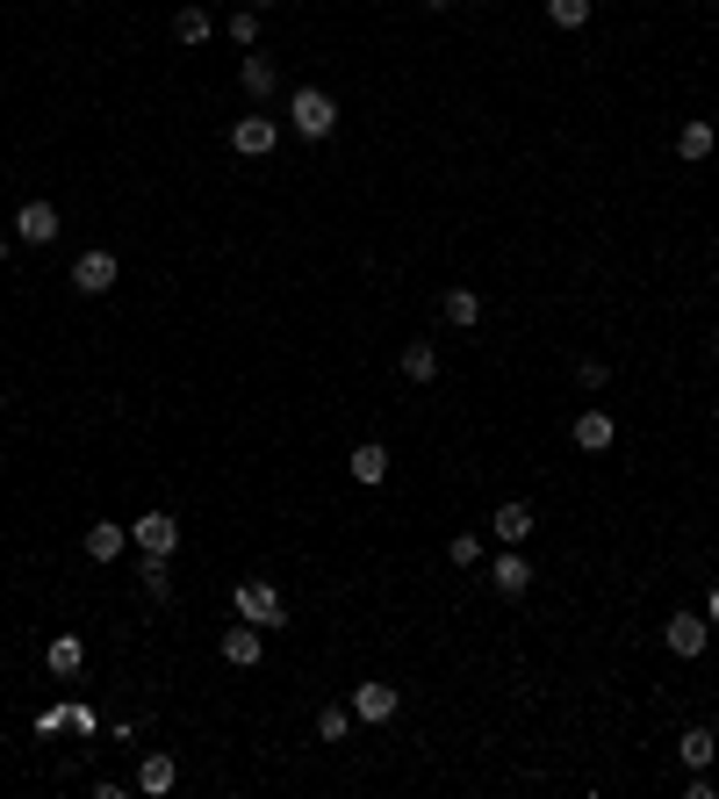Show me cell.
I'll return each mask as SVG.
<instances>
[{"label": "cell", "mask_w": 719, "mask_h": 799, "mask_svg": "<svg viewBox=\"0 0 719 799\" xmlns=\"http://www.w3.org/2000/svg\"><path fill=\"white\" fill-rule=\"evenodd\" d=\"M288 130H295V138H309V144L331 138V130H339V102H331L325 87H295L288 94Z\"/></svg>", "instance_id": "6da1fadb"}, {"label": "cell", "mask_w": 719, "mask_h": 799, "mask_svg": "<svg viewBox=\"0 0 719 799\" xmlns=\"http://www.w3.org/2000/svg\"><path fill=\"white\" fill-rule=\"evenodd\" d=\"M231 606H238V620H252V626H288V598H281V584H267V576H245L238 591H231Z\"/></svg>", "instance_id": "7a4b0ae2"}, {"label": "cell", "mask_w": 719, "mask_h": 799, "mask_svg": "<svg viewBox=\"0 0 719 799\" xmlns=\"http://www.w3.org/2000/svg\"><path fill=\"white\" fill-rule=\"evenodd\" d=\"M662 642H669V656H705V642H712V620L705 612H669V626H662Z\"/></svg>", "instance_id": "3957f363"}, {"label": "cell", "mask_w": 719, "mask_h": 799, "mask_svg": "<svg viewBox=\"0 0 719 799\" xmlns=\"http://www.w3.org/2000/svg\"><path fill=\"white\" fill-rule=\"evenodd\" d=\"M274 144H281V122L274 116H238V122H231V152H238V158H267Z\"/></svg>", "instance_id": "277c9868"}, {"label": "cell", "mask_w": 719, "mask_h": 799, "mask_svg": "<svg viewBox=\"0 0 719 799\" xmlns=\"http://www.w3.org/2000/svg\"><path fill=\"white\" fill-rule=\"evenodd\" d=\"M130 540H138L144 555H173L180 548V519L173 512H144V519H130Z\"/></svg>", "instance_id": "5b68a950"}, {"label": "cell", "mask_w": 719, "mask_h": 799, "mask_svg": "<svg viewBox=\"0 0 719 799\" xmlns=\"http://www.w3.org/2000/svg\"><path fill=\"white\" fill-rule=\"evenodd\" d=\"M116 274H122L116 252H80V267H72V289H80V296H108V289H116Z\"/></svg>", "instance_id": "8992f818"}, {"label": "cell", "mask_w": 719, "mask_h": 799, "mask_svg": "<svg viewBox=\"0 0 719 799\" xmlns=\"http://www.w3.org/2000/svg\"><path fill=\"white\" fill-rule=\"evenodd\" d=\"M490 584H497V598H526L532 591V562L518 555V548H504V555L490 562Z\"/></svg>", "instance_id": "52a82bcc"}, {"label": "cell", "mask_w": 719, "mask_h": 799, "mask_svg": "<svg viewBox=\"0 0 719 799\" xmlns=\"http://www.w3.org/2000/svg\"><path fill=\"white\" fill-rule=\"evenodd\" d=\"M568 439H576L582 454H604V447L618 439V425H612V411H598V403H590V411H582L576 425H568Z\"/></svg>", "instance_id": "ba28073f"}, {"label": "cell", "mask_w": 719, "mask_h": 799, "mask_svg": "<svg viewBox=\"0 0 719 799\" xmlns=\"http://www.w3.org/2000/svg\"><path fill=\"white\" fill-rule=\"evenodd\" d=\"M80 548H86V562H116L122 548H130V526H122V519H94Z\"/></svg>", "instance_id": "9c48e42d"}, {"label": "cell", "mask_w": 719, "mask_h": 799, "mask_svg": "<svg viewBox=\"0 0 719 799\" xmlns=\"http://www.w3.org/2000/svg\"><path fill=\"white\" fill-rule=\"evenodd\" d=\"M396 706H403V698H396V684H375V678H367V684H360V692H353V713H360V720H367V728H381V720H396Z\"/></svg>", "instance_id": "30bf717a"}, {"label": "cell", "mask_w": 719, "mask_h": 799, "mask_svg": "<svg viewBox=\"0 0 719 799\" xmlns=\"http://www.w3.org/2000/svg\"><path fill=\"white\" fill-rule=\"evenodd\" d=\"M15 238L22 245H51L58 238V209L51 202H22L15 209Z\"/></svg>", "instance_id": "8fae6325"}, {"label": "cell", "mask_w": 719, "mask_h": 799, "mask_svg": "<svg viewBox=\"0 0 719 799\" xmlns=\"http://www.w3.org/2000/svg\"><path fill=\"white\" fill-rule=\"evenodd\" d=\"M490 526H497V540H504V548H526V540H532V504H526V497L497 504V512H490Z\"/></svg>", "instance_id": "7c38bea8"}, {"label": "cell", "mask_w": 719, "mask_h": 799, "mask_svg": "<svg viewBox=\"0 0 719 799\" xmlns=\"http://www.w3.org/2000/svg\"><path fill=\"white\" fill-rule=\"evenodd\" d=\"M238 80H245V94H252V102H274V87H281L274 58H259V51H245V58H238Z\"/></svg>", "instance_id": "4fadbf2b"}, {"label": "cell", "mask_w": 719, "mask_h": 799, "mask_svg": "<svg viewBox=\"0 0 719 799\" xmlns=\"http://www.w3.org/2000/svg\"><path fill=\"white\" fill-rule=\"evenodd\" d=\"M259 656H267V642H259V626H252V620H238L231 634H223V662H238V670H252Z\"/></svg>", "instance_id": "5bb4252c"}, {"label": "cell", "mask_w": 719, "mask_h": 799, "mask_svg": "<svg viewBox=\"0 0 719 799\" xmlns=\"http://www.w3.org/2000/svg\"><path fill=\"white\" fill-rule=\"evenodd\" d=\"M439 317H446L453 331H475V325H482V296H475V289H446V296H439Z\"/></svg>", "instance_id": "9a60e30c"}, {"label": "cell", "mask_w": 719, "mask_h": 799, "mask_svg": "<svg viewBox=\"0 0 719 799\" xmlns=\"http://www.w3.org/2000/svg\"><path fill=\"white\" fill-rule=\"evenodd\" d=\"M345 469H353V483H367V490H375L381 475H389V447H381V439H360Z\"/></svg>", "instance_id": "2e32d148"}, {"label": "cell", "mask_w": 719, "mask_h": 799, "mask_svg": "<svg viewBox=\"0 0 719 799\" xmlns=\"http://www.w3.org/2000/svg\"><path fill=\"white\" fill-rule=\"evenodd\" d=\"M44 662H51V678H80L86 670V642L80 634H58V642L44 648Z\"/></svg>", "instance_id": "e0dca14e"}, {"label": "cell", "mask_w": 719, "mask_h": 799, "mask_svg": "<svg viewBox=\"0 0 719 799\" xmlns=\"http://www.w3.org/2000/svg\"><path fill=\"white\" fill-rule=\"evenodd\" d=\"M173 778H180V764H173V756H166V749H152V756H144V764H138V792H173Z\"/></svg>", "instance_id": "ac0fdd59"}, {"label": "cell", "mask_w": 719, "mask_h": 799, "mask_svg": "<svg viewBox=\"0 0 719 799\" xmlns=\"http://www.w3.org/2000/svg\"><path fill=\"white\" fill-rule=\"evenodd\" d=\"M676 158H691V166L712 158V122H705V116H691L684 130H676Z\"/></svg>", "instance_id": "d6986e66"}, {"label": "cell", "mask_w": 719, "mask_h": 799, "mask_svg": "<svg viewBox=\"0 0 719 799\" xmlns=\"http://www.w3.org/2000/svg\"><path fill=\"white\" fill-rule=\"evenodd\" d=\"M173 36H180V44H209V36H216V15H209V8H180V15H173Z\"/></svg>", "instance_id": "ffe728a7"}, {"label": "cell", "mask_w": 719, "mask_h": 799, "mask_svg": "<svg viewBox=\"0 0 719 799\" xmlns=\"http://www.w3.org/2000/svg\"><path fill=\"white\" fill-rule=\"evenodd\" d=\"M676 756H684L691 771H705V764H712V756H719V735H712V728H684V742H676Z\"/></svg>", "instance_id": "44dd1931"}, {"label": "cell", "mask_w": 719, "mask_h": 799, "mask_svg": "<svg viewBox=\"0 0 719 799\" xmlns=\"http://www.w3.org/2000/svg\"><path fill=\"white\" fill-rule=\"evenodd\" d=\"M138 584H144V598H173V569H166V555H144V562H138Z\"/></svg>", "instance_id": "7402d4cb"}, {"label": "cell", "mask_w": 719, "mask_h": 799, "mask_svg": "<svg viewBox=\"0 0 719 799\" xmlns=\"http://www.w3.org/2000/svg\"><path fill=\"white\" fill-rule=\"evenodd\" d=\"M403 375H411V383H432V375H439V353H432L425 339H417V346H403Z\"/></svg>", "instance_id": "603a6c76"}, {"label": "cell", "mask_w": 719, "mask_h": 799, "mask_svg": "<svg viewBox=\"0 0 719 799\" xmlns=\"http://www.w3.org/2000/svg\"><path fill=\"white\" fill-rule=\"evenodd\" d=\"M345 728H353V706H325L317 713V742H345Z\"/></svg>", "instance_id": "cb8c5ba5"}, {"label": "cell", "mask_w": 719, "mask_h": 799, "mask_svg": "<svg viewBox=\"0 0 719 799\" xmlns=\"http://www.w3.org/2000/svg\"><path fill=\"white\" fill-rule=\"evenodd\" d=\"M446 562H453V569H482V533H453Z\"/></svg>", "instance_id": "d4e9b609"}, {"label": "cell", "mask_w": 719, "mask_h": 799, "mask_svg": "<svg viewBox=\"0 0 719 799\" xmlns=\"http://www.w3.org/2000/svg\"><path fill=\"white\" fill-rule=\"evenodd\" d=\"M547 15L562 22V30H582V22H590V0H547Z\"/></svg>", "instance_id": "484cf974"}, {"label": "cell", "mask_w": 719, "mask_h": 799, "mask_svg": "<svg viewBox=\"0 0 719 799\" xmlns=\"http://www.w3.org/2000/svg\"><path fill=\"white\" fill-rule=\"evenodd\" d=\"M231 36H238V51H252L259 44V8H238V15H231Z\"/></svg>", "instance_id": "4316f807"}, {"label": "cell", "mask_w": 719, "mask_h": 799, "mask_svg": "<svg viewBox=\"0 0 719 799\" xmlns=\"http://www.w3.org/2000/svg\"><path fill=\"white\" fill-rule=\"evenodd\" d=\"M576 383H582V389H590V397H598V389H604V383H612V367H604V361H576Z\"/></svg>", "instance_id": "83f0119b"}, {"label": "cell", "mask_w": 719, "mask_h": 799, "mask_svg": "<svg viewBox=\"0 0 719 799\" xmlns=\"http://www.w3.org/2000/svg\"><path fill=\"white\" fill-rule=\"evenodd\" d=\"M705 620H712V634H719V584H712V598H705Z\"/></svg>", "instance_id": "f1b7e54d"}, {"label": "cell", "mask_w": 719, "mask_h": 799, "mask_svg": "<svg viewBox=\"0 0 719 799\" xmlns=\"http://www.w3.org/2000/svg\"><path fill=\"white\" fill-rule=\"evenodd\" d=\"M0 260H8V231H0Z\"/></svg>", "instance_id": "f546056e"}, {"label": "cell", "mask_w": 719, "mask_h": 799, "mask_svg": "<svg viewBox=\"0 0 719 799\" xmlns=\"http://www.w3.org/2000/svg\"><path fill=\"white\" fill-rule=\"evenodd\" d=\"M245 8H274V0H245Z\"/></svg>", "instance_id": "4dcf8cb0"}, {"label": "cell", "mask_w": 719, "mask_h": 799, "mask_svg": "<svg viewBox=\"0 0 719 799\" xmlns=\"http://www.w3.org/2000/svg\"><path fill=\"white\" fill-rule=\"evenodd\" d=\"M425 8H453V0H425Z\"/></svg>", "instance_id": "1f68e13d"}, {"label": "cell", "mask_w": 719, "mask_h": 799, "mask_svg": "<svg viewBox=\"0 0 719 799\" xmlns=\"http://www.w3.org/2000/svg\"><path fill=\"white\" fill-rule=\"evenodd\" d=\"M712 367H719V346H712Z\"/></svg>", "instance_id": "d6a6232c"}, {"label": "cell", "mask_w": 719, "mask_h": 799, "mask_svg": "<svg viewBox=\"0 0 719 799\" xmlns=\"http://www.w3.org/2000/svg\"><path fill=\"white\" fill-rule=\"evenodd\" d=\"M712 418H719V403H712Z\"/></svg>", "instance_id": "836d02e7"}]
</instances>
